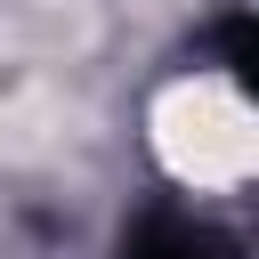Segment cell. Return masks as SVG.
<instances>
[{"label":"cell","instance_id":"cell-1","mask_svg":"<svg viewBox=\"0 0 259 259\" xmlns=\"http://www.w3.org/2000/svg\"><path fill=\"white\" fill-rule=\"evenodd\" d=\"M162 154L194 186H235L251 170V113L227 81H194L162 105Z\"/></svg>","mask_w":259,"mask_h":259}]
</instances>
